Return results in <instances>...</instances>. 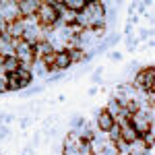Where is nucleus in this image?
Here are the masks:
<instances>
[{"mask_svg":"<svg viewBox=\"0 0 155 155\" xmlns=\"http://www.w3.org/2000/svg\"><path fill=\"white\" fill-rule=\"evenodd\" d=\"M130 122H132V126L137 128L139 137L153 132V118H151V114H149V112H145V110H141L139 114H134V116L130 118Z\"/></svg>","mask_w":155,"mask_h":155,"instance_id":"nucleus-1","label":"nucleus"},{"mask_svg":"<svg viewBox=\"0 0 155 155\" xmlns=\"http://www.w3.org/2000/svg\"><path fill=\"white\" fill-rule=\"evenodd\" d=\"M95 124H97V130L107 134V132L112 130L114 126H116V118L110 114L106 110V106L101 107V110H97V118H95Z\"/></svg>","mask_w":155,"mask_h":155,"instance_id":"nucleus-2","label":"nucleus"},{"mask_svg":"<svg viewBox=\"0 0 155 155\" xmlns=\"http://www.w3.org/2000/svg\"><path fill=\"white\" fill-rule=\"evenodd\" d=\"M17 4H19V15L25 19L35 17L39 12V6H41V2H37V0H17Z\"/></svg>","mask_w":155,"mask_h":155,"instance_id":"nucleus-3","label":"nucleus"},{"mask_svg":"<svg viewBox=\"0 0 155 155\" xmlns=\"http://www.w3.org/2000/svg\"><path fill=\"white\" fill-rule=\"evenodd\" d=\"M54 52H56V50H54V46H52V41H50V39H41V41H37L35 46H33V54H35V60L46 58V56L54 54Z\"/></svg>","mask_w":155,"mask_h":155,"instance_id":"nucleus-4","label":"nucleus"},{"mask_svg":"<svg viewBox=\"0 0 155 155\" xmlns=\"http://www.w3.org/2000/svg\"><path fill=\"white\" fill-rule=\"evenodd\" d=\"M120 137L126 141L128 145L137 143L141 137H139V132H137V128L132 126V122H128V124H124V126H120Z\"/></svg>","mask_w":155,"mask_h":155,"instance_id":"nucleus-5","label":"nucleus"},{"mask_svg":"<svg viewBox=\"0 0 155 155\" xmlns=\"http://www.w3.org/2000/svg\"><path fill=\"white\" fill-rule=\"evenodd\" d=\"M72 66V60H71V54L66 50H56V68L60 71H66Z\"/></svg>","mask_w":155,"mask_h":155,"instance_id":"nucleus-6","label":"nucleus"},{"mask_svg":"<svg viewBox=\"0 0 155 155\" xmlns=\"http://www.w3.org/2000/svg\"><path fill=\"white\" fill-rule=\"evenodd\" d=\"M64 8L71 12H77V15H83L85 8H87V0H62Z\"/></svg>","mask_w":155,"mask_h":155,"instance_id":"nucleus-7","label":"nucleus"},{"mask_svg":"<svg viewBox=\"0 0 155 155\" xmlns=\"http://www.w3.org/2000/svg\"><path fill=\"white\" fill-rule=\"evenodd\" d=\"M106 110L112 114V116H114V118H120V116L124 114V107H122V104H120V101H118L114 95L110 97V101L106 104Z\"/></svg>","mask_w":155,"mask_h":155,"instance_id":"nucleus-8","label":"nucleus"},{"mask_svg":"<svg viewBox=\"0 0 155 155\" xmlns=\"http://www.w3.org/2000/svg\"><path fill=\"white\" fill-rule=\"evenodd\" d=\"M19 68H21V60L17 58L15 54L4 58V71H6V74L8 72H19Z\"/></svg>","mask_w":155,"mask_h":155,"instance_id":"nucleus-9","label":"nucleus"},{"mask_svg":"<svg viewBox=\"0 0 155 155\" xmlns=\"http://www.w3.org/2000/svg\"><path fill=\"white\" fill-rule=\"evenodd\" d=\"M19 79H21V89H27L33 85V72L27 68H19Z\"/></svg>","mask_w":155,"mask_h":155,"instance_id":"nucleus-10","label":"nucleus"},{"mask_svg":"<svg viewBox=\"0 0 155 155\" xmlns=\"http://www.w3.org/2000/svg\"><path fill=\"white\" fill-rule=\"evenodd\" d=\"M6 83H8V91H19V89H21L19 72H8V74H6Z\"/></svg>","mask_w":155,"mask_h":155,"instance_id":"nucleus-11","label":"nucleus"},{"mask_svg":"<svg viewBox=\"0 0 155 155\" xmlns=\"http://www.w3.org/2000/svg\"><path fill=\"white\" fill-rule=\"evenodd\" d=\"M149 151L145 149V145L141 143V139L137 141V143H132V145H128V151H126V155H147Z\"/></svg>","mask_w":155,"mask_h":155,"instance_id":"nucleus-12","label":"nucleus"},{"mask_svg":"<svg viewBox=\"0 0 155 155\" xmlns=\"http://www.w3.org/2000/svg\"><path fill=\"white\" fill-rule=\"evenodd\" d=\"M141 143L145 145V149H147V151H151V149L155 147V134H153V132L143 134V137H141Z\"/></svg>","mask_w":155,"mask_h":155,"instance_id":"nucleus-13","label":"nucleus"},{"mask_svg":"<svg viewBox=\"0 0 155 155\" xmlns=\"http://www.w3.org/2000/svg\"><path fill=\"white\" fill-rule=\"evenodd\" d=\"M85 124H87V122H85V118H81V116H77V118L71 120V128L72 130H81Z\"/></svg>","mask_w":155,"mask_h":155,"instance_id":"nucleus-14","label":"nucleus"},{"mask_svg":"<svg viewBox=\"0 0 155 155\" xmlns=\"http://www.w3.org/2000/svg\"><path fill=\"white\" fill-rule=\"evenodd\" d=\"M114 145H116V149L120 151V155H122V153H126V151H128V143H126V141H124L122 137H120L118 141H114Z\"/></svg>","mask_w":155,"mask_h":155,"instance_id":"nucleus-15","label":"nucleus"},{"mask_svg":"<svg viewBox=\"0 0 155 155\" xmlns=\"http://www.w3.org/2000/svg\"><path fill=\"white\" fill-rule=\"evenodd\" d=\"M8 91V83H6V74L0 77V93H6Z\"/></svg>","mask_w":155,"mask_h":155,"instance_id":"nucleus-16","label":"nucleus"},{"mask_svg":"<svg viewBox=\"0 0 155 155\" xmlns=\"http://www.w3.org/2000/svg\"><path fill=\"white\" fill-rule=\"evenodd\" d=\"M147 106L149 110H155V93H147Z\"/></svg>","mask_w":155,"mask_h":155,"instance_id":"nucleus-17","label":"nucleus"},{"mask_svg":"<svg viewBox=\"0 0 155 155\" xmlns=\"http://www.w3.org/2000/svg\"><path fill=\"white\" fill-rule=\"evenodd\" d=\"M112 58H114V60H120V58H122V54H120V52H114V54H112Z\"/></svg>","mask_w":155,"mask_h":155,"instance_id":"nucleus-18","label":"nucleus"},{"mask_svg":"<svg viewBox=\"0 0 155 155\" xmlns=\"http://www.w3.org/2000/svg\"><path fill=\"white\" fill-rule=\"evenodd\" d=\"M2 35H4V33H2V29H0V37H2Z\"/></svg>","mask_w":155,"mask_h":155,"instance_id":"nucleus-19","label":"nucleus"},{"mask_svg":"<svg viewBox=\"0 0 155 155\" xmlns=\"http://www.w3.org/2000/svg\"><path fill=\"white\" fill-rule=\"evenodd\" d=\"M89 155H95V153H89Z\"/></svg>","mask_w":155,"mask_h":155,"instance_id":"nucleus-20","label":"nucleus"}]
</instances>
